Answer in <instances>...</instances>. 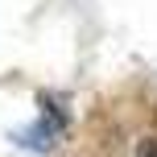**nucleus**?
Returning <instances> with one entry per match:
<instances>
[{"mask_svg": "<svg viewBox=\"0 0 157 157\" xmlns=\"http://www.w3.org/2000/svg\"><path fill=\"white\" fill-rule=\"evenodd\" d=\"M136 157H157V145H153V141H145V145H141V153H136Z\"/></svg>", "mask_w": 157, "mask_h": 157, "instance_id": "1", "label": "nucleus"}]
</instances>
